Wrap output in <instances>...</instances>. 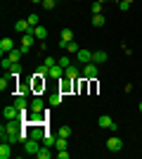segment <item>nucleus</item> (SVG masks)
<instances>
[{
  "mask_svg": "<svg viewBox=\"0 0 142 159\" xmlns=\"http://www.w3.org/2000/svg\"><path fill=\"white\" fill-rule=\"evenodd\" d=\"M97 74H100V64L90 62V64H85V66H83V79L93 81V79H97Z\"/></svg>",
  "mask_w": 142,
  "mask_h": 159,
  "instance_id": "nucleus-1",
  "label": "nucleus"
},
{
  "mask_svg": "<svg viewBox=\"0 0 142 159\" xmlns=\"http://www.w3.org/2000/svg\"><path fill=\"white\" fill-rule=\"evenodd\" d=\"M76 62H78L81 66L90 64V62H93V52H90V50H85V48H81V50L76 52Z\"/></svg>",
  "mask_w": 142,
  "mask_h": 159,
  "instance_id": "nucleus-2",
  "label": "nucleus"
},
{
  "mask_svg": "<svg viewBox=\"0 0 142 159\" xmlns=\"http://www.w3.org/2000/svg\"><path fill=\"white\" fill-rule=\"evenodd\" d=\"M107 150L109 152H121L123 150V140L118 138V135H111V138L107 140Z\"/></svg>",
  "mask_w": 142,
  "mask_h": 159,
  "instance_id": "nucleus-3",
  "label": "nucleus"
},
{
  "mask_svg": "<svg viewBox=\"0 0 142 159\" xmlns=\"http://www.w3.org/2000/svg\"><path fill=\"white\" fill-rule=\"evenodd\" d=\"M38 150H41V140L28 138L26 143H24V154H38Z\"/></svg>",
  "mask_w": 142,
  "mask_h": 159,
  "instance_id": "nucleus-4",
  "label": "nucleus"
},
{
  "mask_svg": "<svg viewBox=\"0 0 142 159\" xmlns=\"http://www.w3.org/2000/svg\"><path fill=\"white\" fill-rule=\"evenodd\" d=\"M2 116H5V121H12V119H21V112L17 109L14 105H7L5 109H2Z\"/></svg>",
  "mask_w": 142,
  "mask_h": 159,
  "instance_id": "nucleus-5",
  "label": "nucleus"
},
{
  "mask_svg": "<svg viewBox=\"0 0 142 159\" xmlns=\"http://www.w3.org/2000/svg\"><path fill=\"white\" fill-rule=\"evenodd\" d=\"M100 128H109V131H118V126H116L114 124V119H111V116H107V114H102L100 116Z\"/></svg>",
  "mask_w": 142,
  "mask_h": 159,
  "instance_id": "nucleus-6",
  "label": "nucleus"
},
{
  "mask_svg": "<svg viewBox=\"0 0 142 159\" xmlns=\"http://www.w3.org/2000/svg\"><path fill=\"white\" fill-rule=\"evenodd\" d=\"M12 50H14V40L12 38H2V40H0V55H2V57L10 55Z\"/></svg>",
  "mask_w": 142,
  "mask_h": 159,
  "instance_id": "nucleus-7",
  "label": "nucleus"
},
{
  "mask_svg": "<svg viewBox=\"0 0 142 159\" xmlns=\"http://www.w3.org/2000/svg\"><path fill=\"white\" fill-rule=\"evenodd\" d=\"M28 109H31V112H45V102H43V98H31Z\"/></svg>",
  "mask_w": 142,
  "mask_h": 159,
  "instance_id": "nucleus-8",
  "label": "nucleus"
},
{
  "mask_svg": "<svg viewBox=\"0 0 142 159\" xmlns=\"http://www.w3.org/2000/svg\"><path fill=\"white\" fill-rule=\"evenodd\" d=\"M71 40H74V31H71V29H62V33H59V45L67 48V43H71Z\"/></svg>",
  "mask_w": 142,
  "mask_h": 159,
  "instance_id": "nucleus-9",
  "label": "nucleus"
},
{
  "mask_svg": "<svg viewBox=\"0 0 142 159\" xmlns=\"http://www.w3.org/2000/svg\"><path fill=\"white\" fill-rule=\"evenodd\" d=\"M31 29H33V26L28 24V19H19V21H14V31H17V33H28Z\"/></svg>",
  "mask_w": 142,
  "mask_h": 159,
  "instance_id": "nucleus-10",
  "label": "nucleus"
},
{
  "mask_svg": "<svg viewBox=\"0 0 142 159\" xmlns=\"http://www.w3.org/2000/svg\"><path fill=\"white\" fill-rule=\"evenodd\" d=\"M10 157H12V143L2 140L0 143V159H10Z\"/></svg>",
  "mask_w": 142,
  "mask_h": 159,
  "instance_id": "nucleus-11",
  "label": "nucleus"
},
{
  "mask_svg": "<svg viewBox=\"0 0 142 159\" xmlns=\"http://www.w3.org/2000/svg\"><path fill=\"white\" fill-rule=\"evenodd\" d=\"M64 76H69V79H76V81H78V79L83 76V71H81L76 64H71V66H67V69H64Z\"/></svg>",
  "mask_w": 142,
  "mask_h": 159,
  "instance_id": "nucleus-12",
  "label": "nucleus"
},
{
  "mask_svg": "<svg viewBox=\"0 0 142 159\" xmlns=\"http://www.w3.org/2000/svg\"><path fill=\"white\" fill-rule=\"evenodd\" d=\"M7 57H10V62H12V64H19L21 57H24V50H21V48H14V50L7 55Z\"/></svg>",
  "mask_w": 142,
  "mask_h": 159,
  "instance_id": "nucleus-13",
  "label": "nucleus"
},
{
  "mask_svg": "<svg viewBox=\"0 0 142 159\" xmlns=\"http://www.w3.org/2000/svg\"><path fill=\"white\" fill-rule=\"evenodd\" d=\"M74 81H76V79H69V76H64V79H62V83H59V90H62V93H69V90L74 88Z\"/></svg>",
  "mask_w": 142,
  "mask_h": 159,
  "instance_id": "nucleus-14",
  "label": "nucleus"
},
{
  "mask_svg": "<svg viewBox=\"0 0 142 159\" xmlns=\"http://www.w3.org/2000/svg\"><path fill=\"white\" fill-rule=\"evenodd\" d=\"M107 60H109V55L104 52V50H97V52H93V62H95V64H104Z\"/></svg>",
  "mask_w": 142,
  "mask_h": 159,
  "instance_id": "nucleus-15",
  "label": "nucleus"
},
{
  "mask_svg": "<svg viewBox=\"0 0 142 159\" xmlns=\"http://www.w3.org/2000/svg\"><path fill=\"white\" fill-rule=\"evenodd\" d=\"M50 76L52 79H64V66H59V64H54V66H50Z\"/></svg>",
  "mask_w": 142,
  "mask_h": 159,
  "instance_id": "nucleus-16",
  "label": "nucleus"
},
{
  "mask_svg": "<svg viewBox=\"0 0 142 159\" xmlns=\"http://www.w3.org/2000/svg\"><path fill=\"white\" fill-rule=\"evenodd\" d=\"M31 31H33L36 38H41V40H45V38H47V29H45V26H41V24H38V26H33Z\"/></svg>",
  "mask_w": 142,
  "mask_h": 159,
  "instance_id": "nucleus-17",
  "label": "nucleus"
},
{
  "mask_svg": "<svg viewBox=\"0 0 142 159\" xmlns=\"http://www.w3.org/2000/svg\"><path fill=\"white\" fill-rule=\"evenodd\" d=\"M33 76L47 79V76H50V66H45V64H38V66H36V74H33Z\"/></svg>",
  "mask_w": 142,
  "mask_h": 159,
  "instance_id": "nucleus-18",
  "label": "nucleus"
},
{
  "mask_svg": "<svg viewBox=\"0 0 142 159\" xmlns=\"http://www.w3.org/2000/svg\"><path fill=\"white\" fill-rule=\"evenodd\" d=\"M33 40H36V36H33V31H28V33H21V45H33Z\"/></svg>",
  "mask_w": 142,
  "mask_h": 159,
  "instance_id": "nucleus-19",
  "label": "nucleus"
},
{
  "mask_svg": "<svg viewBox=\"0 0 142 159\" xmlns=\"http://www.w3.org/2000/svg\"><path fill=\"white\" fill-rule=\"evenodd\" d=\"M104 24H107L104 14H93V26H95V29H102Z\"/></svg>",
  "mask_w": 142,
  "mask_h": 159,
  "instance_id": "nucleus-20",
  "label": "nucleus"
},
{
  "mask_svg": "<svg viewBox=\"0 0 142 159\" xmlns=\"http://www.w3.org/2000/svg\"><path fill=\"white\" fill-rule=\"evenodd\" d=\"M52 154H54V152H50V147H47V145H43L41 150H38V154H36V157H38V159H50Z\"/></svg>",
  "mask_w": 142,
  "mask_h": 159,
  "instance_id": "nucleus-21",
  "label": "nucleus"
},
{
  "mask_svg": "<svg viewBox=\"0 0 142 159\" xmlns=\"http://www.w3.org/2000/svg\"><path fill=\"white\" fill-rule=\"evenodd\" d=\"M62 98H64V93H62V90H57L54 95H50V105H52V107L62 105Z\"/></svg>",
  "mask_w": 142,
  "mask_h": 159,
  "instance_id": "nucleus-22",
  "label": "nucleus"
},
{
  "mask_svg": "<svg viewBox=\"0 0 142 159\" xmlns=\"http://www.w3.org/2000/svg\"><path fill=\"white\" fill-rule=\"evenodd\" d=\"M64 50H67L69 55H76L81 48H78V43H76V40H71V43H67V48H64Z\"/></svg>",
  "mask_w": 142,
  "mask_h": 159,
  "instance_id": "nucleus-23",
  "label": "nucleus"
},
{
  "mask_svg": "<svg viewBox=\"0 0 142 159\" xmlns=\"http://www.w3.org/2000/svg\"><path fill=\"white\" fill-rule=\"evenodd\" d=\"M31 86H33V90L38 93V90L45 86V79H41V76H33V83H31Z\"/></svg>",
  "mask_w": 142,
  "mask_h": 159,
  "instance_id": "nucleus-24",
  "label": "nucleus"
},
{
  "mask_svg": "<svg viewBox=\"0 0 142 159\" xmlns=\"http://www.w3.org/2000/svg\"><path fill=\"white\" fill-rule=\"evenodd\" d=\"M54 150H67V138L57 135V140H54Z\"/></svg>",
  "mask_w": 142,
  "mask_h": 159,
  "instance_id": "nucleus-25",
  "label": "nucleus"
},
{
  "mask_svg": "<svg viewBox=\"0 0 142 159\" xmlns=\"http://www.w3.org/2000/svg\"><path fill=\"white\" fill-rule=\"evenodd\" d=\"M54 140H57V138H54L52 133H45V138H43V145H47V147H54Z\"/></svg>",
  "mask_w": 142,
  "mask_h": 159,
  "instance_id": "nucleus-26",
  "label": "nucleus"
},
{
  "mask_svg": "<svg viewBox=\"0 0 142 159\" xmlns=\"http://www.w3.org/2000/svg\"><path fill=\"white\" fill-rule=\"evenodd\" d=\"M10 76H12V79L21 76V64H12V66H10Z\"/></svg>",
  "mask_w": 142,
  "mask_h": 159,
  "instance_id": "nucleus-27",
  "label": "nucleus"
},
{
  "mask_svg": "<svg viewBox=\"0 0 142 159\" xmlns=\"http://www.w3.org/2000/svg\"><path fill=\"white\" fill-rule=\"evenodd\" d=\"M26 19H28V24H31V26H38V24H41V17H38V14H28V17H26Z\"/></svg>",
  "mask_w": 142,
  "mask_h": 159,
  "instance_id": "nucleus-28",
  "label": "nucleus"
},
{
  "mask_svg": "<svg viewBox=\"0 0 142 159\" xmlns=\"http://www.w3.org/2000/svg\"><path fill=\"white\" fill-rule=\"evenodd\" d=\"M10 79H12V76H2V79H0V90H2V93L10 88Z\"/></svg>",
  "mask_w": 142,
  "mask_h": 159,
  "instance_id": "nucleus-29",
  "label": "nucleus"
},
{
  "mask_svg": "<svg viewBox=\"0 0 142 159\" xmlns=\"http://www.w3.org/2000/svg\"><path fill=\"white\" fill-rule=\"evenodd\" d=\"M90 10H93V14H102V2H100V0H95Z\"/></svg>",
  "mask_w": 142,
  "mask_h": 159,
  "instance_id": "nucleus-30",
  "label": "nucleus"
},
{
  "mask_svg": "<svg viewBox=\"0 0 142 159\" xmlns=\"http://www.w3.org/2000/svg\"><path fill=\"white\" fill-rule=\"evenodd\" d=\"M0 66H2V69H5V71H10V66H12V62H10V57H2V62H0Z\"/></svg>",
  "mask_w": 142,
  "mask_h": 159,
  "instance_id": "nucleus-31",
  "label": "nucleus"
},
{
  "mask_svg": "<svg viewBox=\"0 0 142 159\" xmlns=\"http://www.w3.org/2000/svg\"><path fill=\"white\" fill-rule=\"evenodd\" d=\"M57 133H59L62 138H69V135H71V128H69V126H62V128H59Z\"/></svg>",
  "mask_w": 142,
  "mask_h": 159,
  "instance_id": "nucleus-32",
  "label": "nucleus"
},
{
  "mask_svg": "<svg viewBox=\"0 0 142 159\" xmlns=\"http://www.w3.org/2000/svg\"><path fill=\"white\" fill-rule=\"evenodd\" d=\"M57 64L67 69V66H71V60H69V57H59V60H57Z\"/></svg>",
  "mask_w": 142,
  "mask_h": 159,
  "instance_id": "nucleus-33",
  "label": "nucleus"
},
{
  "mask_svg": "<svg viewBox=\"0 0 142 159\" xmlns=\"http://www.w3.org/2000/svg\"><path fill=\"white\" fill-rule=\"evenodd\" d=\"M118 10H121V12H128V10H130V2H126V0H118Z\"/></svg>",
  "mask_w": 142,
  "mask_h": 159,
  "instance_id": "nucleus-34",
  "label": "nucleus"
},
{
  "mask_svg": "<svg viewBox=\"0 0 142 159\" xmlns=\"http://www.w3.org/2000/svg\"><path fill=\"white\" fill-rule=\"evenodd\" d=\"M54 157H57V159H69V152H67V150H57Z\"/></svg>",
  "mask_w": 142,
  "mask_h": 159,
  "instance_id": "nucleus-35",
  "label": "nucleus"
},
{
  "mask_svg": "<svg viewBox=\"0 0 142 159\" xmlns=\"http://www.w3.org/2000/svg\"><path fill=\"white\" fill-rule=\"evenodd\" d=\"M43 64H45V66H54V64H57V60H54V57H45Z\"/></svg>",
  "mask_w": 142,
  "mask_h": 159,
  "instance_id": "nucleus-36",
  "label": "nucleus"
},
{
  "mask_svg": "<svg viewBox=\"0 0 142 159\" xmlns=\"http://www.w3.org/2000/svg\"><path fill=\"white\" fill-rule=\"evenodd\" d=\"M54 7V0H43V10H52Z\"/></svg>",
  "mask_w": 142,
  "mask_h": 159,
  "instance_id": "nucleus-37",
  "label": "nucleus"
},
{
  "mask_svg": "<svg viewBox=\"0 0 142 159\" xmlns=\"http://www.w3.org/2000/svg\"><path fill=\"white\" fill-rule=\"evenodd\" d=\"M31 2H43V0H31Z\"/></svg>",
  "mask_w": 142,
  "mask_h": 159,
  "instance_id": "nucleus-38",
  "label": "nucleus"
},
{
  "mask_svg": "<svg viewBox=\"0 0 142 159\" xmlns=\"http://www.w3.org/2000/svg\"><path fill=\"white\" fill-rule=\"evenodd\" d=\"M140 112H142V102H140Z\"/></svg>",
  "mask_w": 142,
  "mask_h": 159,
  "instance_id": "nucleus-39",
  "label": "nucleus"
},
{
  "mask_svg": "<svg viewBox=\"0 0 142 159\" xmlns=\"http://www.w3.org/2000/svg\"><path fill=\"white\" fill-rule=\"evenodd\" d=\"M126 2H133V0H126Z\"/></svg>",
  "mask_w": 142,
  "mask_h": 159,
  "instance_id": "nucleus-40",
  "label": "nucleus"
}]
</instances>
